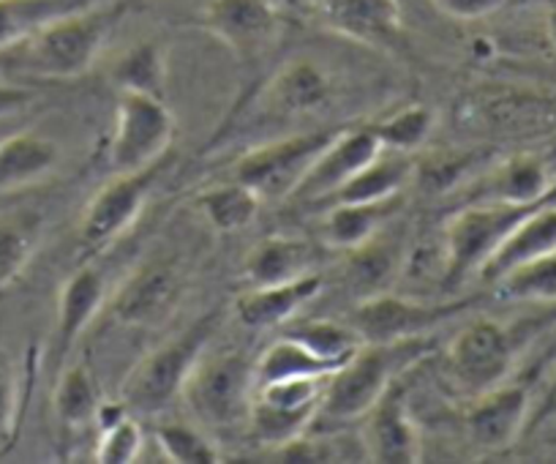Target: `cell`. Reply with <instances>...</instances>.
I'll use <instances>...</instances> for the list:
<instances>
[{"instance_id": "cell-38", "label": "cell", "mask_w": 556, "mask_h": 464, "mask_svg": "<svg viewBox=\"0 0 556 464\" xmlns=\"http://www.w3.org/2000/svg\"><path fill=\"white\" fill-rule=\"evenodd\" d=\"M20 383L7 347L0 344V453L9 451L20 435Z\"/></svg>"}, {"instance_id": "cell-30", "label": "cell", "mask_w": 556, "mask_h": 464, "mask_svg": "<svg viewBox=\"0 0 556 464\" xmlns=\"http://www.w3.org/2000/svg\"><path fill=\"white\" fill-rule=\"evenodd\" d=\"M93 0H0V52L12 50L61 14Z\"/></svg>"}, {"instance_id": "cell-25", "label": "cell", "mask_w": 556, "mask_h": 464, "mask_svg": "<svg viewBox=\"0 0 556 464\" xmlns=\"http://www.w3.org/2000/svg\"><path fill=\"white\" fill-rule=\"evenodd\" d=\"M96 429H99V440H96V462L101 464H131L137 462L142 446H146V435L142 426L134 418L131 410L123 402H104L101 399L99 410L93 418Z\"/></svg>"}, {"instance_id": "cell-6", "label": "cell", "mask_w": 556, "mask_h": 464, "mask_svg": "<svg viewBox=\"0 0 556 464\" xmlns=\"http://www.w3.org/2000/svg\"><path fill=\"white\" fill-rule=\"evenodd\" d=\"M175 115L159 96L121 90L115 129L110 137V167L117 173H137L164 162L173 148Z\"/></svg>"}, {"instance_id": "cell-11", "label": "cell", "mask_w": 556, "mask_h": 464, "mask_svg": "<svg viewBox=\"0 0 556 464\" xmlns=\"http://www.w3.org/2000/svg\"><path fill=\"white\" fill-rule=\"evenodd\" d=\"M202 28L240 61H256L281 39L285 23L273 0H207Z\"/></svg>"}, {"instance_id": "cell-34", "label": "cell", "mask_w": 556, "mask_h": 464, "mask_svg": "<svg viewBox=\"0 0 556 464\" xmlns=\"http://www.w3.org/2000/svg\"><path fill=\"white\" fill-rule=\"evenodd\" d=\"M287 336L298 339L314 355L339 366V369L366 344L355 325L333 323V319H301V323L287 330Z\"/></svg>"}, {"instance_id": "cell-29", "label": "cell", "mask_w": 556, "mask_h": 464, "mask_svg": "<svg viewBox=\"0 0 556 464\" xmlns=\"http://www.w3.org/2000/svg\"><path fill=\"white\" fill-rule=\"evenodd\" d=\"M319 407H281V404H267L260 399H251L249 424L251 437L260 442L262 448H278L290 446L292 440L306 435L314 424H317Z\"/></svg>"}, {"instance_id": "cell-14", "label": "cell", "mask_w": 556, "mask_h": 464, "mask_svg": "<svg viewBox=\"0 0 556 464\" xmlns=\"http://www.w3.org/2000/svg\"><path fill=\"white\" fill-rule=\"evenodd\" d=\"M180 287H184V279H180L178 265L173 260L153 258L151 263H142L128 276L112 301V312L126 325L156 328L178 306Z\"/></svg>"}, {"instance_id": "cell-43", "label": "cell", "mask_w": 556, "mask_h": 464, "mask_svg": "<svg viewBox=\"0 0 556 464\" xmlns=\"http://www.w3.org/2000/svg\"><path fill=\"white\" fill-rule=\"evenodd\" d=\"M551 407H556V383L551 386V393H548V402H545V413H548Z\"/></svg>"}, {"instance_id": "cell-1", "label": "cell", "mask_w": 556, "mask_h": 464, "mask_svg": "<svg viewBox=\"0 0 556 464\" xmlns=\"http://www.w3.org/2000/svg\"><path fill=\"white\" fill-rule=\"evenodd\" d=\"M126 12V0H93L61 14L9 50V68L41 79L79 77L93 66Z\"/></svg>"}, {"instance_id": "cell-27", "label": "cell", "mask_w": 556, "mask_h": 464, "mask_svg": "<svg viewBox=\"0 0 556 464\" xmlns=\"http://www.w3.org/2000/svg\"><path fill=\"white\" fill-rule=\"evenodd\" d=\"M409 175L412 162L406 153L382 151L350 184L341 186L328 202L333 205V202H377L390 200V197H401V189L406 186Z\"/></svg>"}, {"instance_id": "cell-9", "label": "cell", "mask_w": 556, "mask_h": 464, "mask_svg": "<svg viewBox=\"0 0 556 464\" xmlns=\"http://www.w3.org/2000/svg\"><path fill=\"white\" fill-rule=\"evenodd\" d=\"M516 355L513 336L494 319H475L464 325L447 350V369L462 391L478 393L500 386Z\"/></svg>"}, {"instance_id": "cell-33", "label": "cell", "mask_w": 556, "mask_h": 464, "mask_svg": "<svg viewBox=\"0 0 556 464\" xmlns=\"http://www.w3.org/2000/svg\"><path fill=\"white\" fill-rule=\"evenodd\" d=\"M556 180H548L545 164L538 156H513L489 180L485 200L496 202H538L554 195Z\"/></svg>"}, {"instance_id": "cell-35", "label": "cell", "mask_w": 556, "mask_h": 464, "mask_svg": "<svg viewBox=\"0 0 556 464\" xmlns=\"http://www.w3.org/2000/svg\"><path fill=\"white\" fill-rule=\"evenodd\" d=\"M156 446L173 464H222L224 456L213 437L186 421H169L156 429Z\"/></svg>"}, {"instance_id": "cell-5", "label": "cell", "mask_w": 556, "mask_h": 464, "mask_svg": "<svg viewBox=\"0 0 556 464\" xmlns=\"http://www.w3.org/2000/svg\"><path fill=\"white\" fill-rule=\"evenodd\" d=\"M254 361L245 359L238 350H216L207 347L186 380V404L197 421L211 429H224L245 421L254 399Z\"/></svg>"}, {"instance_id": "cell-23", "label": "cell", "mask_w": 556, "mask_h": 464, "mask_svg": "<svg viewBox=\"0 0 556 464\" xmlns=\"http://www.w3.org/2000/svg\"><path fill=\"white\" fill-rule=\"evenodd\" d=\"M45 238V216L39 211L0 213V296H7L30 260L39 252Z\"/></svg>"}, {"instance_id": "cell-20", "label": "cell", "mask_w": 556, "mask_h": 464, "mask_svg": "<svg viewBox=\"0 0 556 464\" xmlns=\"http://www.w3.org/2000/svg\"><path fill=\"white\" fill-rule=\"evenodd\" d=\"M314 249L306 238L270 236L249 249L243 260V276L251 287L285 285L312 274Z\"/></svg>"}, {"instance_id": "cell-26", "label": "cell", "mask_w": 556, "mask_h": 464, "mask_svg": "<svg viewBox=\"0 0 556 464\" xmlns=\"http://www.w3.org/2000/svg\"><path fill=\"white\" fill-rule=\"evenodd\" d=\"M197 211L207 222V227L216 233H238L245 229L256 216H260L262 197L254 189H249L240 180H229V184L207 186L197 195L194 200Z\"/></svg>"}, {"instance_id": "cell-13", "label": "cell", "mask_w": 556, "mask_h": 464, "mask_svg": "<svg viewBox=\"0 0 556 464\" xmlns=\"http://www.w3.org/2000/svg\"><path fill=\"white\" fill-rule=\"evenodd\" d=\"M363 424V453L377 464H417L424 459V435L406 407L399 383L368 410Z\"/></svg>"}, {"instance_id": "cell-41", "label": "cell", "mask_w": 556, "mask_h": 464, "mask_svg": "<svg viewBox=\"0 0 556 464\" xmlns=\"http://www.w3.org/2000/svg\"><path fill=\"white\" fill-rule=\"evenodd\" d=\"M14 121H17V115H0V142L20 131V129H14Z\"/></svg>"}, {"instance_id": "cell-4", "label": "cell", "mask_w": 556, "mask_h": 464, "mask_svg": "<svg viewBox=\"0 0 556 464\" xmlns=\"http://www.w3.org/2000/svg\"><path fill=\"white\" fill-rule=\"evenodd\" d=\"M551 200H556V191L538 202L483 200L458 211L445 233V285L456 287L478 274L513 229Z\"/></svg>"}, {"instance_id": "cell-16", "label": "cell", "mask_w": 556, "mask_h": 464, "mask_svg": "<svg viewBox=\"0 0 556 464\" xmlns=\"http://www.w3.org/2000/svg\"><path fill=\"white\" fill-rule=\"evenodd\" d=\"M529 421V391L523 386H494L478 393L464 415L469 437L485 451H505Z\"/></svg>"}, {"instance_id": "cell-39", "label": "cell", "mask_w": 556, "mask_h": 464, "mask_svg": "<svg viewBox=\"0 0 556 464\" xmlns=\"http://www.w3.org/2000/svg\"><path fill=\"white\" fill-rule=\"evenodd\" d=\"M431 3L453 20H480L505 7L507 0H431Z\"/></svg>"}, {"instance_id": "cell-12", "label": "cell", "mask_w": 556, "mask_h": 464, "mask_svg": "<svg viewBox=\"0 0 556 464\" xmlns=\"http://www.w3.org/2000/svg\"><path fill=\"white\" fill-rule=\"evenodd\" d=\"M382 151L384 148L374 135V129H341L328 142V148L314 159L308 173L292 191V200L328 202L341 186L350 184Z\"/></svg>"}, {"instance_id": "cell-2", "label": "cell", "mask_w": 556, "mask_h": 464, "mask_svg": "<svg viewBox=\"0 0 556 464\" xmlns=\"http://www.w3.org/2000/svg\"><path fill=\"white\" fill-rule=\"evenodd\" d=\"M434 350L426 336L404 341H366L341 369L328 377L317 418L328 424H350L363 418L393 383Z\"/></svg>"}, {"instance_id": "cell-21", "label": "cell", "mask_w": 556, "mask_h": 464, "mask_svg": "<svg viewBox=\"0 0 556 464\" xmlns=\"http://www.w3.org/2000/svg\"><path fill=\"white\" fill-rule=\"evenodd\" d=\"M267 106L273 115H306L319 110L330 99V79L317 63L295 61L287 63L265 88Z\"/></svg>"}, {"instance_id": "cell-40", "label": "cell", "mask_w": 556, "mask_h": 464, "mask_svg": "<svg viewBox=\"0 0 556 464\" xmlns=\"http://www.w3.org/2000/svg\"><path fill=\"white\" fill-rule=\"evenodd\" d=\"M36 99V90L25 88V85H7L0 83V115H20L28 110Z\"/></svg>"}, {"instance_id": "cell-8", "label": "cell", "mask_w": 556, "mask_h": 464, "mask_svg": "<svg viewBox=\"0 0 556 464\" xmlns=\"http://www.w3.org/2000/svg\"><path fill=\"white\" fill-rule=\"evenodd\" d=\"M164 164L167 159L153 167L137 170V173H117L110 184L96 191L93 200L85 208L83 224H79V252L93 258V254L110 249L117 238L126 236L146 208Z\"/></svg>"}, {"instance_id": "cell-36", "label": "cell", "mask_w": 556, "mask_h": 464, "mask_svg": "<svg viewBox=\"0 0 556 464\" xmlns=\"http://www.w3.org/2000/svg\"><path fill=\"white\" fill-rule=\"evenodd\" d=\"M377 140L382 142L384 151L409 153L424 148L434 131V112L424 104H412L404 110L393 112L382 124L371 126Z\"/></svg>"}, {"instance_id": "cell-31", "label": "cell", "mask_w": 556, "mask_h": 464, "mask_svg": "<svg viewBox=\"0 0 556 464\" xmlns=\"http://www.w3.org/2000/svg\"><path fill=\"white\" fill-rule=\"evenodd\" d=\"M339 366L328 364L319 355H314L308 347L292 336H281L273 341L265 353L254 361L256 386L273 380H298V377H330Z\"/></svg>"}, {"instance_id": "cell-32", "label": "cell", "mask_w": 556, "mask_h": 464, "mask_svg": "<svg viewBox=\"0 0 556 464\" xmlns=\"http://www.w3.org/2000/svg\"><path fill=\"white\" fill-rule=\"evenodd\" d=\"M167 52L159 41H139L131 50L123 52L112 66V83L121 90L148 93L164 99L167 90Z\"/></svg>"}, {"instance_id": "cell-19", "label": "cell", "mask_w": 556, "mask_h": 464, "mask_svg": "<svg viewBox=\"0 0 556 464\" xmlns=\"http://www.w3.org/2000/svg\"><path fill=\"white\" fill-rule=\"evenodd\" d=\"M319 290H323V279L317 274H306L285 285L251 287L235 301V317L245 328L254 330L285 328Z\"/></svg>"}, {"instance_id": "cell-28", "label": "cell", "mask_w": 556, "mask_h": 464, "mask_svg": "<svg viewBox=\"0 0 556 464\" xmlns=\"http://www.w3.org/2000/svg\"><path fill=\"white\" fill-rule=\"evenodd\" d=\"M52 404H55L58 426H61L63 431H68V435L93 424L101 397L99 386H96V377L88 364H63V372L58 375L55 399H52Z\"/></svg>"}, {"instance_id": "cell-17", "label": "cell", "mask_w": 556, "mask_h": 464, "mask_svg": "<svg viewBox=\"0 0 556 464\" xmlns=\"http://www.w3.org/2000/svg\"><path fill=\"white\" fill-rule=\"evenodd\" d=\"M106 301V281L93 265H79L58 292V323H55V364L63 366L72 355L79 336L88 330L96 314Z\"/></svg>"}, {"instance_id": "cell-15", "label": "cell", "mask_w": 556, "mask_h": 464, "mask_svg": "<svg viewBox=\"0 0 556 464\" xmlns=\"http://www.w3.org/2000/svg\"><path fill=\"white\" fill-rule=\"evenodd\" d=\"M325 28L368 47H393L401 39L399 0H308Z\"/></svg>"}, {"instance_id": "cell-42", "label": "cell", "mask_w": 556, "mask_h": 464, "mask_svg": "<svg viewBox=\"0 0 556 464\" xmlns=\"http://www.w3.org/2000/svg\"><path fill=\"white\" fill-rule=\"evenodd\" d=\"M548 34H551V39H554V45H556V9H554V12H551V20H548Z\"/></svg>"}, {"instance_id": "cell-10", "label": "cell", "mask_w": 556, "mask_h": 464, "mask_svg": "<svg viewBox=\"0 0 556 464\" xmlns=\"http://www.w3.org/2000/svg\"><path fill=\"white\" fill-rule=\"evenodd\" d=\"M467 301H415L393 292H374L363 298L352 314V325L363 341H404L426 336L431 328L464 312Z\"/></svg>"}, {"instance_id": "cell-24", "label": "cell", "mask_w": 556, "mask_h": 464, "mask_svg": "<svg viewBox=\"0 0 556 464\" xmlns=\"http://www.w3.org/2000/svg\"><path fill=\"white\" fill-rule=\"evenodd\" d=\"M58 162L55 142L17 131L0 142V191H12L45 178Z\"/></svg>"}, {"instance_id": "cell-44", "label": "cell", "mask_w": 556, "mask_h": 464, "mask_svg": "<svg viewBox=\"0 0 556 464\" xmlns=\"http://www.w3.org/2000/svg\"><path fill=\"white\" fill-rule=\"evenodd\" d=\"M9 63H12V61H9V50L0 52V74L9 72Z\"/></svg>"}, {"instance_id": "cell-18", "label": "cell", "mask_w": 556, "mask_h": 464, "mask_svg": "<svg viewBox=\"0 0 556 464\" xmlns=\"http://www.w3.org/2000/svg\"><path fill=\"white\" fill-rule=\"evenodd\" d=\"M556 252V200L545 202L538 211L529 213L510 236L496 247L478 271V276L489 285H496L505 274L516 271L518 265H527L532 260L545 258Z\"/></svg>"}, {"instance_id": "cell-7", "label": "cell", "mask_w": 556, "mask_h": 464, "mask_svg": "<svg viewBox=\"0 0 556 464\" xmlns=\"http://www.w3.org/2000/svg\"><path fill=\"white\" fill-rule=\"evenodd\" d=\"M339 131L314 129L256 146L235 164V180L254 189L262 200H287Z\"/></svg>"}, {"instance_id": "cell-37", "label": "cell", "mask_w": 556, "mask_h": 464, "mask_svg": "<svg viewBox=\"0 0 556 464\" xmlns=\"http://www.w3.org/2000/svg\"><path fill=\"white\" fill-rule=\"evenodd\" d=\"M496 296L510 301H554L556 298V252L518 265L496 281Z\"/></svg>"}, {"instance_id": "cell-22", "label": "cell", "mask_w": 556, "mask_h": 464, "mask_svg": "<svg viewBox=\"0 0 556 464\" xmlns=\"http://www.w3.org/2000/svg\"><path fill=\"white\" fill-rule=\"evenodd\" d=\"M401 197L377 202H333L325 216L323 236L333 249L355 252L379 236V229L399 211Z\"/></svg>"}, {"instance_id": "cell-3", "label": "cell", "mask_w": 556, "mask_h": 464, "mask_svg": "<svg viewBox=\"0 0 556 464\" xmlns=\"http://www.w3.org/2000/svg\"><path fill=\"white\" fill-rule=\"evenodd\" d=\"M218 328V312L205 314L191 328L156 347L139 361L123 383V404L134 415H156L184 393L191 369L211 347Z\"/></svg>"}]
</instances>
